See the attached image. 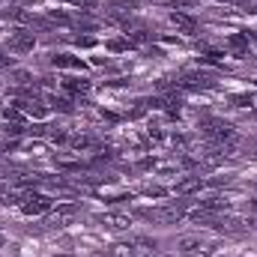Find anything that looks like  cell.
Instances as JSON below:
<instances>
[{"instance_id":"obj_1","label":"cell","mask_w":257,"mask_h":257,"mask_svg":"<svg viewBox=\"0 0 257 257\" xmlns=\"http://www.w3.org/2000/svg\"><path fill=\"white\" fill-rule=\"evenodd\" d=\"M141 215H144L147 221H159V224H177V221L186 215V209H183L180 203H165V206L141 209Z\"/></svg>"},{"instance_id":"obj_2","label":"cell","mask_w":257,"mask_h":257,"mask_svg":"<svg viewBox=\"0 0 257 257\" xmlns=\"http://www.w3.org/2000/svg\"><path fill=\"white\" fill-rule=\"evenodd\" d=\"M18 206H21V212H24V215H42V212H48V209H51V197H48V194H42V192H21Z\"/></svg>"},{"instance_id":"obj_3","label":"cell","mask_w":257,"mask_h":257,"mask_svg":"<svg viewBox=\"0 0 257 257\" xmlns=\"http://www.w3.org/2000/svg\"><path fill=\"white\" fill-rule=\"evenodd\" d=\"M78 212H81L78 203H60L57 209H48L45 224H48V227H66V224H72V221L78 218Z\"/></svg>"},{"instance_id":"obj_4","label":"cell","mask_w":257,"mask_h":257,"mask_svg":"<svg viewBox=\"0 0 257 257\" xmlns=\"http://www.w3.org/2000/svg\"><path fill=\"white\" fill-rule=\"evenodd\" d=\"M33 45H36V33L33 30H15L9 36V51L12 54H27V51H33Z\"/></svg>"},{"instance_id":"obj_5","label":"cell","mask_w":257,"mask_h":257,"mask_svg":"<svg viewBox=\"0 0 257 257\" xmlns=\"http://www.w3.org/2000/svg\"><path fill=\"white\" fill-rule=\"evenodd\" d=\"M99 224L105 230H111V233H123V230L132 227V215H126V212H105V215H99Z\"/></svg>"},{"instance_id":"obj_6","label":"cell","mask_w":257,"mask_h":257,"mask_svg":"<svg viewBox=\"0 0 257 257\" xmlns=\"http://www.w3.org/2000/svg\"><path fill=\"white\" fill-rule=\"evenodd\" d=\"M203 245H206V242H203V236H197V233H189V236H180V239H177V251L186 254V257L200 254Z\"/></svg>"},{"instance_id":"obj_7","label":"cell","mask_w":257,"mask_h":257,"mask_svg":"<svg viewBox=\"0 0 257 257\" xmlns=\"http://www.w3.org/2000/svg\"><path fill=\"white\" fill-rule=\"evenodd\" d=\"M251 224H254L251 218H239V215H224V218L218 221V227H221L224 233H245Z\"/></svg>"},{"instance_id":"obj_8","label":"cell","mask_w":257,"mask_h":257,"mask_svg":"<svg viewBox=\"0 0 257 257\" xmlns=\"http://www.w3.org/2000/svg\"><path fill=\"white\" fill-rule=\"evenodd\" d=\"M171 24L180 33H186V36H194V30H197V21H194L192 15H186V12H171Z\"/></svg>"},{"instance_id":"obj_9","label":"cell","mask_w":257,"mask_h":257,"mask_svg":"<svg viewBox=\"0 0 257 257\" xmlns=\"http://www.w3.org/2000/svg\"><path fill=\"white\" fill-rule=\"evenodd\" d=\"M200 186H203V180H200V177H186V180H180L171 192H174V194H194V192H200Z\"/></svg>"},{"instance_id":"obj_10","label":"cell","mask_w":257,"mask_h":257,"mask_svg":"<svg viewBox=\"0 0 257 257\" xmlns=\"http://www.w3.org/2000/svg\"><path fill=\"white\" fill-rule=\"evenodd\" d=\"M227 45L233 48V57H245L248 54V36H242V33H233L227 39Z\"/></svg>"},{"instance_id":"obj_11","label":"cell","mask_w":257,"mask_h":257,"mask_svg":"<svg viewBox=\"0 0 257 257\" xmlns=\"http://www.w3.org/2000/svg\"><path fill=\"white\" fill-rule=\"evenodd\" d=\"M51 63L60 66V69H84V63H81L78 57H72V54H54Z\"/></svg>"},{"instance_id":"obj_12","label":"cell","mask_w":257,"mask_h":257,"mask_svg":"<svg viewBox=\"0 0 257 257\" xmlns=\"http://www.w3.org/2000/svg\"><path fill=\"white\" fill-rule=\"evenodd\" d=\"M63 90L66 93H90V81H84V78H69V81H63Z\"/></svg>"},{"instance_id":"obj_13","label":"cell","mask_w":257,"mask_h":257,"mask_svg":"<svg viewBox=\"0 0 257 257\" xmlns=\"http://www.w3.org/2000/svg\"><path fill=\"white\" fill-rule=\"evenodd\" d=\"M69 147L78 150V153H81V150H90V147H93V138H90V135H72V138H69Z\"/></svg>"},{"instance_id":"obj_14","label":"cell","mask_w":257,"mask_h":257,"mask_svg":"<svg viewBox=\"0 0 257 257\" xmlns=\"http://www.w3.org/2000/svg\"><path fill=\"white\" fill-rule=\"evenodd\" d=\"M230 102H233V108H248L254 99H251V93H236V96H230Z\"/></svg>"},{"instance_id":"obj_15","label":"cell","mask_w":257,"mask_h":257,"mask_svg":"<svg viewBox=\"0 0 257 257\" xmlns=\"http://www.w3.org/2000/svg\"><path fill=\"white\" fill-rule=\"evenodd\" d=\"M144 194H147V197H165V194H168V189H162V186H147V189H144Z\"/></svg>"},{"instance_id":"obj_16","label":"cell","mask_w":257,"mask_h":257,"mask_svg":"<svg viewBox=\"0 0 257 257\" xmlns=\"http://www.w3.org/2000/svg\"><path fill=\"white\" fill-rule=\"evenodd\" d=\"M3 117H6V120H15V123H18V120H21V108H6V111H3Z\"/></svg>"},{"instance_id":"obj_17","label":"cell","mask_w":257,"mask_h":257,"mask_svg":"<svg viewBox=\"0 0 257 257\" xmlns=\"http://www.w3.org/2000/svg\"><path fill=\"white\" fill-rule=\"evenodd\" d=\"M108 48L111 51H123V48H128V39H114V42H108Z\"/></svg>"},{"instance_id":"obj_18","label":"cell","mask_w":257,"mask_h":257,"mask_svg":"<svg viewBox=\"0 0 257 257\" xmlns=\"http://www.w3.org/2000/svg\"><path fill=\"white\" fill-rule=\"evenodd\" d=\"M171 3H174V6H189L192 0H171Z\"/></svg>"},{"instance_id":"obj_19","label":"cell","mask_w":257,"mask_h":257,"mask_svg":"<svg viewBox=\"0 0 257 257\" xmlns=\"http://www.w3.org/2000/svg\"><path fill=\"white\" fill-rule=\"evenodd\" d=\"M3 245H6V242H3V236H0V248H3Z\"/></svg>"}]
</instances>
